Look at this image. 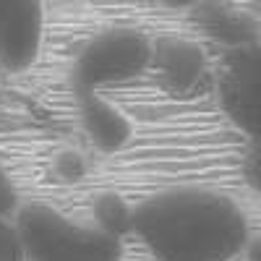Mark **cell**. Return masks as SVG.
I'll list each match as a JSON object with an SVG mask.
<instances>
[{
    "label": "cell",
    "mask_w": 261,
    "mask_h": 261,
    "mask_svg": "<svg viewBox=\"0 0 261 261\" xmlns=\"http://www.w3.org/2000/svg\"><path fill=\"white\" fill-rule=\"evenodd\" d=\"M21 201V193L16 188V180L11 178V172L0 165V220H13Z\"/></svg>",
    "instance_id": "8fae6325"
},
{
    "label": "cell",
    "mask_w": 261,
    "mask_h": 261,
    "mask_svg": "<svg viewBox=\"0 0 261 261\" xmlns=\"http://www.w3.org/2000/svg\"><path fill=\"white\" fill-rule=\"evenodd\" d=\"M13 225L24 261H120L123 241L73 220L47 201H24Z\"/></svg>",
    "instance_id": "7a4b0ae2"
},
{
    "label": "cell",
    "mask_w": 261,
    "mask_h": 261,
    "mask_svg": "<svg viewBox=\"0 0 261 261\" xmlns=\"http://www.w3.org/2000/svg\"><path fill=\"white\" fill-rule=\"evenodd\" d=\"M86 170H89L86 157L73 149H63L53 162V172L58 175V180H81L86 175Z\"/></svg>",
    "instance_id": "30bf717a"
},
{
    "label": "cell",
    "mask_w": 261,
    "mask_h": 261,
    "mask_svg": "<svg viewBox=\"0 0 261 261\" xmlns=\"http://www.w3.org/2000/svg\"><path fill=\"white\" fill-rule=\"evenodd\" d=\"M258 73L261 55L258 45L222 53L217 68V97L225 115L241 128L248 139H256L258 130Z\"/></svg>",
    "instance_id": "277c9868"
},
{
    "label": "cell",
    "mask_w": 261,
    "mask_h": 261,
    "mask_svg": "<svg viewBox=\"0 0 261 261\" xmlns=\"http://www.w3.org/2000/svg\"><path fill=\"white\" fill-rule=\"evenodd\" d=\"M0 261H24L13 220H0Z\"/></svg>",
    "instance_id": "7c38bea8"
},
{
    "label": "cell",
    "mask_w": 261,
    "mask_h": 261,
    "mask_svg": "<svg viewBox=\"0 0 261 261\" xmlns=\"http://www.w3.org/2000/svg\"><path fill=\"white\" fill-rule=\"evenodd\" d=\"M151 37L141 29L118 27L94 34L73 60L71 84L79 97L102 94L110 86L128 84L149 71Z\"/></svg>",
    "instance_id": "3957f363"
},
{
    "label": "cell",
    "mask_w": 261,
    "mask_h": 261,
    "mask_svg": "<svg viewBox=\"0 0 261 261\" xmlns=\"http://www.w3.org/2000/svg\"><path fill=\"white\" fill-rule=\"evenodd\" d=\"M149 71L160 79V84L170 94L188 97L201 86L209 71V58L199 39L180 34H162L151 39Z\"/></svg>",
    "instance_id": "8992f818"
},
{
    "label": "cell",
    "mask_w": 261,
    "mask_h": 261,
    "mask_svg": "<svg viewBox=\"0 0 261 261\" xmlns=\"http://www.w3.org/2000/svg\"><path fill=\"white\" fill-rule=\"evenodd\" d=\"M130 235L151 261H235L253 243L246 209L209 186H175L141 199Z\"/></svg>",
    "instance_id": "6da1fadb"
},
{
    "label": "cell",
    "mask_w": 261,
    "mask_h": 261,
    "mask_svg": "<svg viewBox=\"0 0 261 261\" xmlns=\"http://www.w3.org/2000/svg\"><path fill=\"white\" fill-rule=\"evenodd\" d=\"M92 225L105 235L123 241L134 227V204L115 191H105L92 201Z\"/></svg>",
    "instance_id": "9c48e42d"
},
{
    "label": "cell",
    "mask_w": 261,
    "mask_h": 261,
    "mask_svg": "<svg viewBox=\"0 0 261 261\" xmlns=\"http://www.w3.org/2000/svg\"><path fill=\"white\" fill-rule=\"evenodd\" d=\"M79 120L84 136L102 154H115L134 139V120L105 94L79 97Z\"/></svg>",
    "instance_id": "52a82bcc"
},
{
    "label": "cell",
    "mask_w": 261,
    "mask_h": 261,
    "mask_svg": "<svg viewBox=\"0 0 261 261\" xmlns=\"http://www.w3.org/2000/svg\"><path fill=\"white\" fill-rule=\"evenodd\" d=\"M191 16L222 53L258 45V24L246 11H238L225 3H191Z\"/></svg>",
    "instance_id": "ba28073f"
},
{
    "label": "cell",
    "mask_w": 261,
    "mask_h": 261,
    "mask_svg": "<svg viewBox=\"0 0 261 261\" xmlns=\"http://www.w3.org/2000/svg\"><path fill=\"white\" fill-rule=\"evenodd\" d=\"M45 6L37 0H0V68L24 73L45 45Z\"/></svg>",
    "instance_id": "5b68a950"
}]
</instances>
